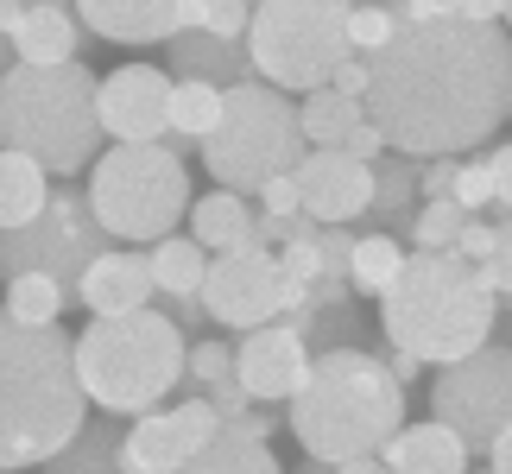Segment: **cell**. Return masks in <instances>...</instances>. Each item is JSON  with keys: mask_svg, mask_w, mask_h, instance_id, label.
Returning a JSON list of instances; mask_svg holds the SVG:
<instances>
[{"mask_svg": "<svg viewBox=\"0 0 512 474\" xmlns=\"http://www.w3.org/2000/svg\"><path fill=\"white\" fill-rule=\"evenodd\" d=\"M512 114V38L500 7L462 0L437 7L424 26L392 32L367 57V121L386 133L392 158H468Z\"/></svg>", "mask_w": 512, "mask_h": 474, "instance_id": "obj_1", "label": "cell"}, {"mask_svg": "<svg viewBox=\"0 0 512 474\" xmlns=\"http://www.w3.org/2000/svg\"><path fill=\"white\" fill-rule=\"evenodd\" d=\"M89 424V399L76 380V335L19 329L0 310V474L45 468Z\"/></svg>", "mask_w": 512, "mask_h": 474, "instance_id": "obj_2", "label": "cell"}, {"mask_svg": "<svg viewBox=\"0 0 512 474\" xmlns=\"http://www.w3.org/2000/svg\"><path fill=\"white\" fill-rule=\"evenodd\" d=\"M285 430L304 443V462L342 468L380 449L405 430V386L367 348H323L310 354L298 399L285 405Z\"/></svg>", "mask_w": 512, "mask_h": 474, "instance_id": "obj_3", "label": "cell"}, {"mask_svg": "<svg viewBox=\"0 0 512 474\" xmlns=\"http://www.w3.org/2000/svg\"><path fill=\"white\" fill-rule=\"evenodd\" d=\"M500 291L487 285L481 266L456 253H411L405 272L380 298V329L392 348L418 354L424 367H456L494 342Z\"/></svg>", "mask_w": 512, "mask_h": 474, "instance_id": "obj_4", "label": "cell"}, {"mask_svg": "<svg viewBox=\"0 0 512 474\" xmlns=\"http://www.w3.org/2000/svg\"><path fill=\"white\" fill-rule=\"evenodd\" d=\"M102 76L83 57L57 70L38 64H13L0 76V146L32 158L45 177H76L89 171L95 146H102V114H95Z\"/></svg>", "mask_w": 512, "mask_h": 474, "instance_id": "obj_5", "label": "cell"}, {"mask_svg": "<svg viewBox=\"0 0 512 474\" xmlns=\"http://www.w3.org/2000/svg\"><path fill=\"white\" fill-rule=\"evenodd\" d=\"M190 335L165 310L102 316L76 335V380L102 418H152L159 399L184 386Z\"/></svg>", "mask_w": 512, "mask_h": 474, "instance_id": "obj_6", "label": "cell"}, {"mask_svg": "<svg viewBox=\"0 0 512 474\" xmlns=\"http://www.w3.org/2000/svg\"><path fill=\"white\" fill-rule=\"evenodd\" d=\"M89 215L114 241H171V228L190 215V171L165 146H108L89 165Z\"/></svg>", "mask_w": 512, "mask_h": 474, "instance_id": "obj_7", "label": "cell"}, {"mask_svg": "<svg viewBox=\"0 0 512 474\" xmlns=\"http://www.w3.org/2000/svg\"><path fill=\"white\" fill-rule=\"evenodd\" d=\"M304 127H298V102L266 83H241L222 102V127L203 140V165L215 177V190L234 196H260V184L291 177L304 165Z\"/></svg>", "mask_w": 512, "mask_h": 474, "instance_id": "obj_8", "label": "cell"}, {"mask_svg": "<svg viewBox=\"0 0 512 474\" xmlns=\"http://www.w3.org/2000/svg\"><path fill=\"white\" fill-rule=\"evenodd\" d=\"M253 76L279 95H317L348 64V7L342 0H266L247 26Z\"/></svg>", "mask_w": 512, "mask_h": 474, "instance_id": "obj_9", "label": "cell"}, {"mask_svg": "<svg viewBox=\"0 0 512 474\" xmlns=\"http://www.w3.org/2000/svg\"><path fill=\"white\" fill-rule=\"evenodd\" d=\"M108 253V234L102 222L89 215V196L83 190H51L45 215H38L32 228L19 234H0V279H57L76 298V285H83V272Z\"/></svg>", "mask_w": 512, "mask_h": 474, "instance_id": "obj_10", "label": "cell"}, {"mask_svg": "<svg viewBox=\"0 0 512 474\" xmlns=\"http://www.w3.org/2000/svg\"><path fill=\"white\" fill-rule=\"evenodd\" d=\"M430 411L443 430H456L468 456H487L500 430H512V342H487L456 367H437Z\"/></svg>", "mask_w": 512, "mask_h": 474, "instance_id": "obj_11", "label": "cell"}, {"mask_svg": "<svg viewBox=\"0 0 512 474\" xmlns=\"http://www.w3.org/2000/svg\"><path fill=\"white\" fill-rule=\"evenodd\" d=\"M203 316H215L222 329H266V323H285V291H279V260L260 247L247 253H228V260H209V279H203Z\"/></svg>", "mask_w": 512, "mask_h": 474, "instance_id": "obj_12", "label": "cell"}, {"mask_svg": "<svg viewBox=\"0 0 512 474\" xmlns=\"http://www.w3.org/2000/svg\"><path fill=\"white\" fill-rule=\"evenodd\" d=\"M165 108H171V76L159 64H121L102 76L95 114L114 146H165Z\"/></svg>", "mask_w": 512, "mask_h": 474, "instance_id": "obj_13", "label": "cell"}, {"mask_svg": "<svg viewBox=\"0 0 512 474\" xmlns=\"http://www.w3.org/2000/svg\"><path fill=\"white\" fill-rule=\"evenodd\" d=\"M310 373V342L291 323H266L234 342V380L253 405H291Z\"/></svg>", "mask_w": 512, "mask_h": 474, "instance_id": "obj_14", "label": "cell"}, {"mask_svg": "<svg viewBox=\"0 0 512 474\" xmlns=\"http://www.w3.org/2000/svg\"><path fill=\"white\" fill-rule=\"evenodd\" d=\"M298 177V196H304V215L317 228H348L361 222L367 203H373V165H361V158L348 152H304V165L291 171Z\"/></svg>", "mask_w": 512, "mask_h": 474, "instance_id": "obj_15", "label": "cell"}, {"mask_svg": "<svg viewBox=\"0 0 512 474\" xmlns=\"http://www.w3.org/2000/svg\"><path fill=\"white\" fill-rule=\"evenodd\" d=\"M215 430H222V418H215L203 399H184L171 411H152V418L127 424V462L146 468V474H177Z\"/></svg>", "mask_w": 512, "mask_h": 474, "instance_id": "obj_16", "label": "cell"}, {"mask_svg": "<svg viewBox=\"0 0 512 474\" xmlns=\"http://www.w3.org/2000/svg\"><path fill=\"white\" fill-rule=\"evenodd\" d=\"M152 298H159V285H152L146 253H121V247H108L102 260L83 272V285H76V304L89 310V323H102V316L152 310Z\"/></svg>", "mask_w": 512, "mask_h": 474, "instance_id": "obj_17", "label": "cell"}, {"mask_svg": "<svg viewBox=\"0 0 512 474\" xmlns=\"http://www.w3.org/2000/svg\"><path fill=\"white\" fill-rule=\"evenodd\" d=\"M76 26L114 45H171L184 32V7L177 0H83Z\"/></svg>", "mask_w": 512, "mask_h": 474, "instance_id": "obj_18", "label": "cell"}, {"mask_svg": "<svg viewBox=\"0 0 512 474\" xmlns=\"http://www.w3.org/2000/svg\"><path fill=\"white\" fill-rule=\"evenodd\" d=\"M165 76H171V83H209V89L260 83L247 45H222V38H203V32H177L171 38V45H165Z\"/></svg>", "mask_w": 512, "mask_h": 474, "instance_id": "obj_19", "label": "cell"}, {"mask_svg": "<svg viewBox=\"0 0 512 474\" xmlns=\"http://www.w3.org/2000/svg\"><path fill=\"white\" fill-rule=\"evenodd\" d=\"M83 51V26H76V7L64 0H26L13 26V57L19 64H38V70H57V64H76Z\"/></svg>", "mask_w": 512, "mask_h": 474, "instance_id": "obj_20", "label": "cell"}, {"mask_svg": "<svg viewBox=\"0 0 512 474\" xmlns=\"http://www.w3.org/2000/svg\"><path fill=\"white\" fill-rule=\"evenodd\" d=\"M380 462H386V474H468V449L456 430H443L430 418V424H405L380 449Z\"/></svg>", "mask_w": 512, "mask_h": 474, "instance_id": "obj_21", "label": "cell"}, {"mask_svg": "<svg viewBox=\"0 0 512 474\" xmlns=\"http://www.w3.org/2000/svg\"><path fill=\"white\" fill-rule=\"evenodd\" d=\"M190 241L209 253V260H228V253H247L253 247V209L247 196L234 190H209L190 203Z\"/></svg>", "mask_w": 512, "mask_h": 474, "instance_id": "obj_22", "label": "cell"}, {"mask_svg": "<svg viewBox=\"0 0 512 474\" xmlns=\"http://www.w3.org/2000/svg\"><path fill=\"white\" fill-rule=\"evenodd\" d=\"M222 102L228 89H209V83H171V108H165V152L184 158V152H203V140L222 127Z\"/></svg>", "mask_w": 512, "mask_h": 474, "instance_id": "obj_23", "label": "cell"}, {"mask_svg": "<svg viewBox=\"0 0 512 474\" xmlns=\"http://www.w3.org/2000/svg\"><path fill=\"white\" fill-rule=\"evenodd\" d=\"M45 203H51V177L38 171L32 158L0 146V234L32 228L38 215H45Z\"/></svg>", "mask_w": 512, "mask_h": 474, "instance_id": "obj_24", "label": "cell"}, {"mask_svg": "<svg viewBox=\"0 0 512 474\" xmlns=\"http://www.w3.org/2000/svg\"><path fill=\"white\" fill-rule=\"evenodd\" d=\"M177 474H285V468H279V456H272L260 437H247V430L222 424Z\"/></svg>", "mask_w": 512, "mask_h": 474, "instance_id": "obj_25", "label": "cell"}, {"mask_svg": "<svg viewBox=\"0 0 512 474\" xmlns=\"http://www.w3.org/2000/svg\"><path fill=\"white\" fill-rule=\"evenodd\" d=\"M121 449H127V430L121 424H114V418H89L45 462V474H121Z\"/></svg>", "mask_w": 512, "mask_h": 474, "instance_id": "obj_26", "label": "cell"}, {"mask_svg": "<svg viewBox=\"0 0 512 474\" xmlns=\"http://www.w3.org/2000/svg\"><path fill=\"white\" fill-rule=\"evenodd\" d=\"M411 196H418V165H411V158H380V165H373V203H367V215H361V222H367V234H386L392 222H411V215H418V209H411Z\"/></svg>", "mask_w": 512, "mask_h": 474, "instance_id": "obj_27", "label": "cell"}, {"mask_svg": "<svg viewBox=\"0 0 512 474\" xmlns=\"http://www.w3.org/2000/svg\"><path fill=\"white\" fill-rule=\"evenodd\" d=\"M298 127H304L310 152H329V146L342 152L348 133L367 127V102H348V95H336V89H317V95L298 102Z\"/></svg>", "mask_w": 512, "mask_h": 474, "instance_id": "obj_28", "label": "cell"}, {"mask_svg": "<svg viewBox=\"0 0 512 474\" xmlns=\"http://www.w3.org/2000/svg\"><path fill=\"white\" fill-rule=\"evenodd\" d=\"M405 241L399 234H354V253H348V291H361V298H386L392 279L405 272Z\"/></svg>", "mask_w": 512, "mask_h": 474, "instance_id": "obj_29", "label": "cell"}, {"mask_svg": "<svg viewBox=\"0 0 512 474\" xmlns=\"http://www.w3.org/2000/svg\"><path fill=\"white\" fill-rule=\"evenodd\" d=\"M146 266H152V285L165 298H203V279H209V253L190 241V234H171V241L146 247Z\"/></svg>", "mask_w": 512, "mask_h": 474, "instance_id": "obj_30", "label": "cell"}, {"mask_svg": "<svg viewBox=\"0 0 512 474\" xmlns=\"http://www.w3.org/2000/svg\"><path fill=\"white\" fill-rule=\"evenodd\" d=\"M70 304V291L57 285V279H38V272H26V279H7V310L19 329H57V316H64Z\"/></svg>", "mask_w": 512, "mask_h": 474, "instance_id": "obj_31", "label": "cell"}, {"mask_svg": "<svg viewBox=\"0 0 512 474\" xmlns=\"http://www.w3.org/2000/svg\"><path fill=\"white\" fill-rule=\"evenodd\" d=\"M468 222H475V215H462L456 203H418V215L405 222V247H418V253H456Z\"/></svg>", "mask_w": 512, "mask_h": 474, "instance_id": "obj_32", "label": "cell"}, {"mask_svg": "<svg viewBox=\"0 0 512 474\" xmlns=\"http://www.w3.org/2000/svg\"><path fill=\"white\" fill-rule=\"evenodd\" d=\"M247 26H253L247 0H190L184 7V32L222 38V45H247Z\"/></svg>", "mask_w": 512, "mask_h": 474, "instance_id": "obj_33", "label": "cell"}, {"mask_svg": "<svg viewBox=\"0 0 512 474\" xmlns=\"http://www.w3.org/2000/svg\"><path fill=\"white\" fill-rule=\"evenodd\" d=\"M222 380H234V342H190V354H184V386H177V392L209 399V386H222Z\"/></svg>", "mask_w": 512, "mask_h": 474, "instance_id": "obj_34", "label": "cell"}, {"mask_svg": "<svg viewBox=\"0 0 512 474\" xmlns=\"http://www.w3.org/2000/svg\"><path fill=\"white\" fill-rule=\"evenodd\" d=\"M386 45H392V13L386 7H348V51L367 64V57H380Z\"/></svg>", "mask_w": 512, "mask_h": 474, "instance_id": "obj_35", "label": "cell"}, {"mask_svg": "<svg viewBox=\"0 0 512 474\" xmlns=\"http://www.w3.org/2000/svg\"><path fill=\"white\" fill-rule=\"evenodd\" d=\"M462 215H481V209H494V171H487V158H462V171H456V196H449Z\"/></svg>", "mask_w": 512, "mask_h": 474, "instance_id": "obj_36", "label": "cell"}, {"mask_svg": "<svg viewBox=\"0 0 512 474\" xmlns=\"http://www.w3.org/2000/svg\"><path fill=\"white\" fill-rule=\"evenodd\" d=\"M481 272H487V285H494L500 298H512V215L494 222V260H487Z\"/></svg>", "mask_w": 512, "mask_h": 474, "instance_id": "obj_37", "label": "cell"}, {"mask_svg": "<svg viewBox=\"0 0 512 474\" xmlns=\"http://www.w3.org/2000/svg\"><path fill=\"white\" fill-rule=\"evenodd\" d=\"M456 171H462V158H430L418 171V196L424 203H449V196H456Z\"/></svg>", "mask_w": 512, "mask_h": 474, "instance_id": "obj_38", "label": "cell"}, {"mask_svg": "<svg viewBox=\"0 0 512 474\" xmlns=\"http://www.w3.org/2000/svg\"><path fill=\"white\" fill-rule=\"evenodd\" d=\"M260 215H279V222H291V215H304L298 177H272V184H260Z\"/></svg>", "mask_w": 512, "mask_h": 474, "instance_id": "obj_39", "label": "cell"}, {"mask_svg": "<svg viewBox=\"0 0 512 474\" xmlns=\"http://www.w3.org/2000/svg\"><path fill=\"white\" fill-rule=\"evenodd\" d=\"M456 260H468V266L494 260V222H481V215H475V222L462 228V241H456Z\"/></svg>", "mask_w": 512, "mask_h": 474, "instance_id": "obj_40", "label": "cell"}, {"mask_svg": "<svg viewBox=\"0 0 512 474\" xmlns=\"http://www.w3.org/2000/svg\"><path fill=\"white\" fill-rule=\"evenodd\" d=\"M487 171H494V222H500V215H512V146L487 152Z\"/></svg>", "mask_w": 512, "mask_h": 474, "instance_id": "obj_41", "label": "cell"}, {"mask_svg": "<svg viewBox=\"0 0 512 474\" xmlns=\"http://www.w3.org/2000/svg\"><path fill=\"white\" fill-rule=\"evenodd\" d=\"M342 152H348V158H361V165H380V158H386V133L367 121V127H354V133H348V146H342Z\"/></svg>", "mask_w": 512, "mask_h": 474, "instance_id": "obj_42", "label": "cell"}, {"mask_svg": "<svg viewBox=\"0 0 512 474\" xmlns=\"http://www.w3.org/2000/svg\"><path fill=\"white\" fill-rule=\"evenodd\" d=\"M336 95H348V102H367V64L361 57H348V64L336 70V83H329Z\"/></svg>", "mask_w": 512, "mask_h": 474, "instance_id": "obj_43", "label": "cell"}, {"mask_svg": "<svg viewBox=\"0 0 512 474\" xmlns=\"http://www.w3.org/2000/svg\"><path fill=\"white\" fill-rule=\"evenodd\" d=\"M386 373H392V380H399V386H418L424 361H418V354H405V348H392V354H386Z\"/></svg>", "mask_w": 512, "mask_h": 474, "instance_id": "obj_44", "label": "cell"}, {"mask_svg": "<svg viewBox=\"0 0 512 474\" xmlns=\"http://www.w3.org/2000/svg\"><path fill=\"white\" fill-rule=\"evenodd\" d=\"M165 316L177 329H196V323H203V304H196V298H165Z\"/></svg>", "mask_w": 512, "mask_h": 474, "instance_id": "obj_45", "label": "cell"}, {"mask_svg": "<svg viewBox=\"0 0 512 474\" xmlns=\"http://www.w3.org/2000/svg\"><path fill=\"white\" fill-rule=\"evenodd\" d=\"M234 430H247V437H260V443H266V437H272V430H279V418H272V411H266V405H253V411H247V418H241V424H234Z\"/></svg>", "mask_w": 512, "mask_h": 474, "instance_id": "obj_46", "label": "cell"}, {"mask_svg": "<svg viewBox=\"0 0 512 474\" xmlns=\"http://www.w3.org/2000/svg\"><path fill=\"white\" fill-rule=\"evenodd\" d=\"M487 468H494V474H512V430H500V437H494V449H487Z\"/></svg>", "mask_w": 512, "mask_h": 474, "instance_id": "obj_47", "label": "cell"}, {"mask_svg": "<svg viewBox=\"0 0 512 474\" xmlns=\"http://www.w3.org/2000/svg\"><path fill=\"white\" fill-rule=\"evenodd\" d=\"M19 13H26V0H0V38L13 45V26H19Z\"/></svg>", "mask_w": 512, "mask_h": 474, "instance_id": "obj_48", "label": "cell"}, {"mask_svg": "<svg viewBox=\"0 0 512 474\" xmlns=\"http://www.w3.org/2000/svg\"><path fill=\"white\" fill-rule=\"evenodd\" d=\"M336 474H386V462L380 456H361V462H342Z\"/></svg>", "mask_w": 512, "mask_h": 474, "instance_id": "obj_49", "label": "cell"}, {"mask_svg": "<svg viewBox=\"0 0 512 474\" xmlns=\"http://www.w3.org/2000/svg\"><path fill=\"white\" fill-rule=\"evenodd\" d=\"M13 64H19V57H13V45H7V38H0V76H7Z\"/></svg>", "mask_w": 512, "mask_h": 474, "instance_id": "obj_50", "label": "cell"}, {"mask_svg": "<svg viewBox=\"0 0 512 474\" xmlns=\"http://www.w3.org/2000/svg\"><path fill=\"white\" fill-rule=\"evenodd\" d=\"M298 474H336V468H323V462H304V468H298Z\"/></svg>", "mask_w": 512, "mask_h": 474, "instance_id": "obj_51", "label": "cell"}, {"mask_svg": "<svg viewBox=\"0 0 512 474\" xmlns=\"http://www.w3.org/2000/svg\"><path fill=\"white\" fill-rule=\"evenodd\" d=\"M121 474H146V468H133V462H127V449H121Z\"/></svg>", "mask_w": 512, "mask_h": 474, "instance_id": "obj_52", "label": "cell"}, {"mask_svg": "<svg viewBox=\"0 0 512 474\" xmlns=\"http://www.w3.org/2000/svg\"><path fill=\"white\" fill-rule=\"evenodd\" d=\"M500 26H506V38H512V7H500Z\"/></svg>", "mask_w": 512, "mask_h": 474, "instance_id": "obj_53", "label": "cell"}, {"mask_svg": "<svg viewBox=\"0 0 512 474\" xmlns=\"http://www.w3.org/2000/svg\"><path fill=\"white\" fill-rule=\"evenodd\" d=\"M481 474H494V468H481Z\"/></svg>", "mask_w": 512, "mask_h": 474, "instance_id": "obj_54", "label": "cell"}]
</instances>
